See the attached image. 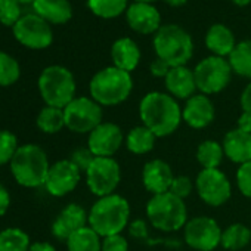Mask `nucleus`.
Masks as SVG:
<instances>
[{
  "mask_svg": "<svg viewBox=\"0 0 251 251\" xmlns=\"http://www.w3.org/2000/svg\"><path fill=\"white\" fill-rule=\"evenodd\" d=\"M205 46L208 50L220 58H225L232 53L236 46L233 33L223 24H214L208 28L205 34Z\"/></svg>",
  "mask_w": 251,
  "mask_h": 251,
  "instance_id": "5701e85b",
  "label": "nucleus"
},
{
  "mask_svg": "<svg viewBox=\"0 0 251 251\" xmlns=\"http://www.w3.org/2000/svg\"><path fill=\"white\" fill-rule=\"evenodd\" d=\"M154 49L157 58L166 61L172 68L183 67L192 58L194 43L189 33L176 25L167 24L161 25L154 36Z\"/></svg>",
  "mask_w": 251,
  "mask_h": 251,
  "instance_id": "39448f33",
  "label": "nucleus"
},
{
  "mask_svg": "<svg viewBox=\"0 0 251 251\" xmlns=\"http://www.w3.org/2000/svg\"><path fill=\"white\" fill-rule=\"evenodd\" d=\"M102 251H129V241L121 233L102 238Z\"/></svg>",
  "mask_w": 251,
  "mask_h": 251,
  "instance_id": "58836bf2",
  "label": "nucleus"
},
{
  "mask_svg": "<svg viewBox=\"0 0 251 251\" xmlns=\"http://www.w3.org/2000/svg\"><path fill=\"white\" fill-rule=\"evenodd\" d=\"M14 34L23 45L33 49L48 48L53 40L49 23L37 14L21 17L14 25Z\"/></svg>",
  "mask_w": 251,
  "mask_h": 251,
  "instance_id": "ddd939ff",
  "label": "nucleus"
},
{
  "mask_svg": "<svg viewBox=\"0 0 251 251\" xmlns=\"http://www.w3.org/2000/svg\"><path fill=\"white\" fill-rule=\"evenodd\" d=\"M157 136L145 126H136L127 136H126V147L135 155H144L154 150Z\"/></svg>",
  "mask_w": 251,
  "mask_h": 251,
  "instance_id": "393cba45",
  "label": "nucleus"
},
{
  "mask_svg": "<svg viewBox=\"0 0 251 251\" xmlns=\"http://www.w3.org/2000/svg\"><path fill=\"white\" fill-rule=\"evenodd\" d=\"M164 83H166L167 92L175 99H186L188 100L191 96L195 95V90H198L197 83H195L194 70H189L186 65L170 68L167 77L164 78Z\"/></svg>",
  "mask_w": 251,
  "mask_h": 251,
  "instance_id": "aec40b11",
  "label": "nucleus"
},
{
  "mask_svg": "<svg viewBox=\"0 0 251 251\" xmlns=\"http://www.w3.org/2000/svg\"><path fill=\"white\" fill-rule=\"evenodd\" d=\"M20 78V64L15 58L0 50V86L14 84Z\"/></svg>",
  "mask_w": 251,
  "mask_h": 251,
  "instance_id": "473e14b6",
  "label": "nucleus"
},
{
  "mask_svg": "<svg viewBox=\"0 0 251 251\" xmlns=\"http://www.w3.org/2000/svg\"><path fill=\"white\" fill-rule=\"evenodd\" d=\"M39 90L46 105L64 109L75 98L74 75L62 65L46 67L39 77Z\"/></svg>",
  "mask_w": 251,
  "mask_h": 251,
  "instance_id": "0eeeda50",
  "label": "nucleus"
},
{
  "mask_svg": "<svg viewBox=\"0 0 251 251\" xmlns=\"http://www.w3.org/2000/svg\"><path fill=\"white\" fill-rule=\"evenodd\" d=\"M147 216L151 225L163 232H175L188 223V210L182 198L172 192L152 195L147 204Z\"/></svg>",
  "mask_w": 251,
  "mask_h": 251,
  "instance_id": "423d86ee",
  "label": "nucleus"
},
{
  "mask_svg": "<svg viewBox=\"0 0 251 251\" xmlns=\"http://www.w3.org/2000/svg\"><path fill=\"white\" fill-rule=\"evenodd\" d=\"M219 223L207 216H198L185 225V242L197 251H213L222 241Z\"/></svg>",
  "mask_w": 251,
  "mask_h": 251,
  "instance_id": "f8f14e48",
  "label": "nucleus"
},
{
  "mask_svg": "<svg viewBox=\"0 0 251 251\" xmlns=\"http://www.w3.org/2000/svg\"><path fill=\"white\" fill-rule=\"evenodd\" d=\"M225 155L235 164H245L251 161V133L242 132L238 127L227 132L223 139Z\"/></svg>",
  "mask_w": 251,
  "mask_h": 251,
  "instance_id": "412c9836",
  "label": "nucleus"
},
{
  "mask_svg": "<svg viewBox=\"0 0 251 251\" xmlns=\"http://www.w3.org/2000/svg\"><path fill=\"white\" fill-rule=\"evenodd\" d=\"M18 3H30V2H34V0H17Z\"/></svg>",
  "mask_w": 251,
  "mask_h": 251,
  "instance_id": "8fccbe9b",
  "label": "nucleus"
},
{
  "mask_svg": "<svg viewBox=\"0 0 251 251\" xmlns=\"http://www.w3.org/2000/svg\"><path fill=\"white\" fill-rule=\"evenodd\" d=\"M30 245V236L18 227L0 232V251H28Z\"/></svg>",
  "mask_w": 251,
  "mask_h": 251,
  "instance_id": "7c9ffc66",
  "label": "nucleus"
},
{
  "mask_svg": "<svg viewBox=\"0 0 251 251\" xmlns=\"http://www.w3.org/2000/svg\"><path fill=\"white\" fill-rule=\"evenodd\" d=\"M129 0H87L89 9L105 20L117 18L124 11H127Z\"/></svg>",
  "mask_w": 251,
  "mask_h": 251,
  "instance_id": "2f4dec72",
  "label": "nucleus"
},
{
  "mask_svg": "<svg viewBox=\"0 0 251 251\" xmlns=\"http://www.w3.org/2000/svg\"><path fill=\"white\" fill-rule=\"evenodd\" d=\"M96 157L92 154V151L89 148H80V150H75L73 154H71V158L70 161L81 172V173H86L87 169L90 167V164L93 163Z\"/></svg>",
  "mask_w": 251,
  "mask_h": 251,
  "instance_id": "4c0bfd02",
  "label": "nucleus"
},
{
  "mask_svg": "<svg viewBox=\"0 0 251 251\" xmlns=\"http://www.w3.org/2000/svg\"><path fill=\"white\" fill-rule=\"evenodd\" d=\"M37 127L48 135L61 132L65 127L64 109L46 105L37 115Z\"/></svg>",
  "mask_w": 251,
  "mask_h": 251,
  "instance_id": "c85d7f7f",
  "label": "nucleus"
},
{
  "mask_svg": "<svg viewBox=\"0 0 251 251\" xmlns=\"http://www.w3.org/2000/svg\"><path fill=\"white\" fill-rule=\"evenodd\" d=\"M238 129L247 133H251V114L242 112L238 118Z\"/></svg>",
  "mask_w": 251,
  "mask_h": 251,
  "instance_id": "c03bdc74",
  "label": "nucleus"
},
{
  "mask_svg": "<svg viewBox=\"0 0 251 251\" xmlns=\"http://www.w3.org/2000/svg\"><path fill=\"white\" fill-rule=\"evenodd\" d=\"M227 61L235 74L251 78V40H244L238 43L229 55Z\"/></svg>",
  "mask_w": 251,
  "mask_h": 251,
  "instance_id": "cd10ccee",
  "label": "nucleus"
},
{
  "mask_svg": "<svg viewBox=\"0 0 251 251\" xmlns=\"http://www.w3.org/2000/svg\"><path fill=\"white\" fill-rule=\"evenodd\" d=\"M236 183H238V189L241 191V194L251 200V161L238 167Z\"/></svg>",
  "mask_w": 251,
  "mask_h": 251,
  "instance_id": "c9c22d12",
  "label": "nucleus"
},
{
  "mask_svg": "<svg viewBox=\"0 0 251 251\" xmlns=\"http://www.w3.org/2000/svg\"><path fill=\"white\" fill-rule=\"evenodd\" d=\"M223 157V147L216 141H204L198 145L197 160L202 166V169H219Z\"/></svg>",
  "mask_w": 251,
  "mask_h": 251,
  "instance_id": "c756f323",
  "label": "nucleus"
},
{
  "mask_svg": "<svg viewBox=\"0 0 251 251\" xmlns=\"http://www.w3.org/2000/svg\"><path fill=\"white\" fill-rule=\"evenodd\" d=\"M133 80L130 73L117 67H106L98 71L89 84L90 96L100 106H115L123 103L132 93Z\"/></svg>",
  "mask_w": 251,
  "mask_h": 251,
  "instance_id": "7ed1b4c3",
  "label": "nucleus"
},
{
  "mask_svg": "<svg viewBox=\"0 0 251 251\" xmlns=\"http://www.w3.org/2000/svg\"><path fill=\"white\" fill-rule=\"evenodd\" d=\"M33 6L37 15L55 24H64L73 17V8L68 0H34Z\"/></svg>",
  "mask_w": 251,
  "mask_h": 251,
  "instance_id": "b1692460",
  "label": "nucleus"
},
{
  "mask_svg": "<svg viewBox=\"0 0 251 251\" xmlns=\"http://www.w3.org/2000/svg\"><path fill=\"white\" fill-rule=\"evenodd\" d=\"M175 179V175L172 172V167L163 161V160H151L144 166L142 170V182L148 192L152 195H160L170 191L172 182Z\"/></svg>",
  "mask_w": 251,
  "mask_h": 251,
  "instance_id": "6ab92c4d",
  "label": "nucleus"
},
{
  "mask_svg": "<svg viewBox=\"0 0 251 251\" xmlns=\"http://www.w3.org/2000/svg\"><path fill=\"white\" fill-rule=\"evenodd\" d=\"M192 189H194V183L191 182V179L188 176H185V175H179V176H175L169 192H172L173 195L185 200L186 197H189Z\"/></svg>",
  "mask_w": 251,
  "mask_h": 251,
  "instance_id": "e433bc0d",
  "label": "nucleus"
},
{
  "mask_svg": "<svg viewBox=\"0 0 251 251\" xmlns=\"http://www.w3.org/2000/svg\"><path fill=\"white\" fill-rule=\"evenodd\" d=\"M232 2L236 5V6H247L251 3V0H232Z\"/></svg>",
  "mask_w": 251,
  "mask_h": 251,
  "instance_id": "de8ad7c7",
  "label": "nucleus"
},
{
  "mask_svg": "<svg viewBox=\"0 0 251 251\" xmlns=\"http://www.w3.org/2000/svg\"><path fill=\"white\" fill-rule=\"evenodd\" d=\"M84 175L90 192L99 198L115 194L121 182L120 164L112 157H96Z\"/></svg>",
  "mask_w": 251,
  "mask_h": 251,
  "instance_id": "9d476101",
  "label": "nucleus"
},
{
  "mask_svg": "<svg viewBox=\"0 0 251 251\" xmlns=\"http://www.w3.org/2000/svg\"><path fill=\"white\" fill-rule=\"evenodd\" d=\"M50 164L46 152L36 144H25L18 148L11 170L15 180L25 188H39L45 185Z\"/></svg>",
  "mask_w": 251,
  "mask_h": 251,
  "instance_id": "20e7f679",
  "label": "nucleus"
},
{
  "mask_svg": "<svg viewBox=\"0 0 251 251\" xmlns=\"http://www.w3.org/2000/svg\"><path fill=\"white\" fill-rule=\"evenodd\" d=\"M20 145L17 136L8 130H0V166H5L12 161Z\"/></svg>",
  "mask_w": 251,
  "mask_h": 251,
  "instance_id": "72a5a7b5",
  "label": "nucleus"
},
{
  "mask_svg": "<svg viewBox=\"0 0 251 251\" xmlns=\"http://www.w3.org/2000/svg\"><path fill=\"white\" fill-rule=\"evenodd\" d=\"M164 2L167 3V5H170V6H173V8H179V6H183L188 0H164Z\"/></svg>",
  "mask_w": 251,
  "mask_h": 251,
  "instance_id": "49530a36",
  "label": "nucleus"
},
{
  "mask_svg": "<svg viewBox=\"0 0 251 251\" xmlns=\"http://www.w3.org/2000/svg\"><path fill=\"white\" fill-rule=\"evenodd\" d=\"M139 117L142 124L157 138H164L177 130L182 118V109L177 100L163 92L147 93L139 103Z\"/></svg>",
  "mask_w": 251,
  "mask_h": 251,
  "instance_id": "f257e3e1",
  "label": "nucleus"
},
{
  "mask_svg": "<svg viewBox=\"0 0 251 251\" xmlns=\"http://www.w3.org/2000/svg\"><path fill=\"white\" fill-rule=\"evenodd\" d=\"M214 105L211 99L207 95L198 93L191 96L183 109H182V118L183 121L192 129H204L210 126L214 120Z\"/></svg>",
  "mask_w": 251,
  "mask_h": 251,
  "instance_id": "dca6fc26",
  "label": "nucleus"
},
{
  "mask_svg": "<svg viewBox=\"0 0 251 251\" xmlns=\"http://www.w3.org/2000/svg\"><path fill=\"white\" fill-rule=\"evenodd\" d=\"M251 241V229L242 223H233L222 232L220 245L229 251H238L247 247Z\"/></svg>",
  "mask_w": 251,
  "mask_h": 251,
  "instance_id": "bb28decb",
  "label": "nucleus"
},
{
  "mask_svg": "<svg viewBox=\"0 0 251 251\" xmlns=\"http://www.w3.org/2000/svg\"><path fill=\"white\" fill-rule=\"evenodd\" d=\"M130 220V204L118 194L100 197L89 211V226L100 236L121 233Z\"/></svg>",
  "mask_w": 251,
  "mask_h": 251,
  "instance_id": "f03ea898",
  "label": "nucleus"
},
{
  "mask_svg": "<svg viewBox=\"0 0 251 251\" xmlns=\"http://www.w3.org/2000/svg\"><path fill=\"white\" fill-rule=\"evenodd\" d=\"M129 27L139 34H152L160 30L161 15L151 3L135 2L126 11Z\"/></svg>",
  "mask_w": 251,
  "mask_h": 251,
  "instance_id": "f3484780",
  "label": "nucleus"
},
{
  "mask_svg": "<svg viewBox=\"0 0 251 251\" xmlns=\"http://www.w3.org/2000/svg\"><path fill=\"white\" fill-rule=\"evenodd\" d=\"M129 232L136 239H147L148 238L147 223L144 220H141V219H136L132 223H129Z\"/></svg>",
  "mask_w": 251,
  "mask_h": 251,
  "instance_id": "a19ab883",
  "label": "nucleus"
},
{
  "mask_svg": "<svg viewBox=\"0 0 251 251\" xmlns=\"http://www.w3.org/2000/svg\"><path fill=\"white\" fill-rule=\"evenodd\" d=\"M80 177L81 172L70 160H61L50 166L45 188L53 197H65L77 188Z\"/></svg>",
  "mask_w": 251,
  "mask_h": 251,
  "instance_id": "4468645a",
  "label": "nucleus"
},
{
  "mask_svg": "<svg viewBox=\"0 0 251 251\" xmlns=\"http://www.w3.org/2000/svg\"><path fill=\"white\" fill-rule=\"evenodd\" d=\"M170 68H172V67H170L166 61H163V59H160V58L154 59V61L151 62V65H150L151 74H152L154 77H158V78H166L167 74H169V71H170Z\"/></svg>",
  "mask_w": 251,
  "mask_h": 251,
  "instance_id": "ea45409f",
  "label": "nucleus"
},
{
  "mask_svg": "<svg viewBox=\"0 0 251 251\" xmlns=\"http://www.w3.org/2000/svg\"><path fill=\"white\" fill-rule=\"evenodd\" d=\"M200 198L210 207H220L230 198L232 188L226 175L219 169H202L195 179Z\"/></svg>",
  "mask_w": 251,
  "mask_h": 251,
  "instance_id": "9b49d317",
  "label": "nucleus"
},
{
  "mask_svg": "<svg viewBox=\"0 0 251 251\" xmlns=\"http://www.w3.org/2000/svg\"><path fill=\"white\" fill-rule=\"evenodd\" d=\"M11 205V195L8 189L0 183V216H3Z\"/></svg>",
  "mask_w": 251,
  "mask_h": 251,
  "instance_id": "79ce46f5",
  "label": "nucleus"
},
{
  "mask_svg": "<svg viewBox=\"0 0 251 251\" xmlns=\"http://www.w3.org/2000/svg\"><path fill=\"white\" fill-rule=\"evenodd\" d=\"M89 213L78 204H68L62 208L52 225V233L59 241H67L74 232L87 226Z\"/></svg>",
  "mask_w": 251,
  "mask_h": 251,
  "instance_id": "a211bd4d",
  "label": "nucleus"
},
{
  "mask_svg": "<svg viewBox=\"0 0 251 251\" xmlns=\"http://www.w3.org/2000/svg\"><path fill=\"white\" fill-rule=\"evenodd\" d=\"M241 106H242V112L251 114V81L242 90V95H241Z\"/></svg>",
  "mask_w": 251,
  "mask_h": 251,
  "instance_id": "37998d69",
  "label": "nucleus"
},
{
  "mask_svg": "<svg viewBox=\"0 0 251 251\" xmlns=\"http://www.w3.org/2000/svg\"><path fill=\"white\" fill-rule=\"evenodd\" d=\"M28 251H56V250L49 242H34L30 245Z\"/></svg>",
  "mask_w": 251,
  "mask_h": 251,
  "instance_id": "a18cd8bd",
  "label": "nucleus"
},
{
  "mask_svg": "<svg viewBox=\"0 0 251 251\" xmlns=\"http://www.w3.org/2000/svg\"><path fill=\"white\" fill-rule=\"evenodd\" d=\"M232 73L230 64L225 58L216 55L207 56L194 68L197 89L207 96L220 93L229 84Z\"/></svg>",
  "mask_w": 251,
  "mask_h": 251,
  "instance_id": "6e6552de",
  "label": "nucleus"
},
{
  "mask_svg": "<svg viewBox=\"0 0 251 251\" xmlns=\"http://www.w3.org/2000/svg\"><path fill=\"white\" fill-rule=\"evenodd\" d=\"M111 58H112L114 67H117L123 71L132 73L139 65L141 49L132 39L121 37L112 43Z\"/></svg>",
  "mask_w": 251,
  "mask_h": 251,
  "instance_id": "4be33fe9",
  "label": "nucleus"
},
{
  "mask_svg": "<svg viewBox=\"0 0 251 251\" xmlns=\"http://www.w3.org/2000/svg\"><path fill=\"white\" fill-rule=\"evenodd\" d=\"M67 248L68 251H102V239L90 226H84L67 239Z\"/></svg>",
  "mask_w": 251,
  "mask_h": 251,
  "instance_id": "a878e982",
  "label": "nucleus"
},
{
  "mask_svg": "<svg viewBox=\"0 0 251 251\" xmlns=\"http://www.w3.org/2000/svg\"><path fill=\"white\" fill-rule=\"evenodd\" d=\"M124 136L120 126L114 123H100L89 133L87 148L95 157H112L123 145Z\"/></svg>",
  "mask_w": 251,
  "mask_h": 251,
  "instance_id": "2eb2a0df",
  "label": "nucleus"
},
{
  "mask_svg": "<svg viewBox=\"0 0 251 251\" xmlns=\"http://www.w3.org/2000/svg\"><path fill=\"white\" fill-rule=\"evenodd\" d=\"M65 127L74 133H90L102 121V106L92 98L78 96L74 98L65 108Z\"/></svg>",
  "mask_w": 251,
  "mask_h": 251,
  "instance_id": "1a4fd4ad",
  "label": "nucleus"
},
{
  "mask_svg": "<svg viewBox=\"0 0 251 251\" xmlns=\"http://www.w3.org/2000/svg\"><path fill=\"white\" fill-rule=\"evenodd\" d=\"M250 229H251V227H250Z\"/></svg>",
  "mask_w": 251,
  "mask_h": 251,
  "instance_id": "3c124183",
  "label": "nucleus"
},
{
  "mask_svg": "<svg viewBox=\"0 0 251 251\" xmlns=\"http://www.w3.org/2000/svg\"><path fill=\"white\" fill-rule=\"evenodd\" d=\"M135 2H139V3H151V2H155V0H135Z\"/></svg>",
  "mask_w": 251,
  "mask_h": 251,
  "instance_id": "09e8293b",
  "label": "nucleus"
},
{
  "mask_svg": "<svg viewBox=\"0 0 251 251\" xmlns=\"http://www.w3.org/2000/svg\"><path fill=\"white\" fill-rule=\"evenodd\" d=\"M21 9L17 0H0V21L6 25H15L21 18Z\"/></svg>",
  "mask_w": 251,
  "mask_h": 251,
  "instance_id": "f704fd0d",
  "label": "nucleus"
}]
</instances>
